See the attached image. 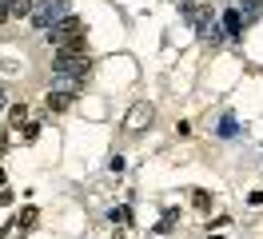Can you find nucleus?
<instances>
[{
  "label": "nucleus",
  "instance_id": "8",
  "mask_svg": "<svg viewBox=\"0 0 263 239\" xmlns=\"http://www.w3.org/2000/svg\"><path fill=\"white\" fill-rule=\"evenodd\" d=\"M215 136H219V140H235V136H239V120H235V112H223V116L215 120Z\"/></svg>",
  "mask_w": 263,
  "mask_h": 239
},
{
  "label": "nucleus",
  "instance_id": "2",
  "mask_svg": "<svg viewBox=\"0 0 263 239\" xmlns=\"http://www.w3.org/2000/svg\"><path fill=\"white\" fill-rule=\"evenodd\" d=\"M64 16H72V12H68V0H36L28 20H32V28L48 32V28H56Z\"/></svg>",
  "mask_w": 263,
  "mask_h": 239
},
{
  "label": "nucleus",
  "instance_id": "4",
  "mask_svg": "<svg viewBox=\"0 0 263 239\" xmlns=\"http://www.w3.org/2000/svg\"><path fill=\"white\" fill-rule=\"evenodd\" d=\"M72 60H88V40L84 36L68 40L64 48H56V64H72Z\"/></svg>",
  "mask_w": 263,
  "mask_h": 239
},
{
  "label": "nucleus",
  "instance_id": "20",
  "mask_svg": "<svg viewBox=\"0 0 263 239\" xmlns=\"http://www.w3.org/2000/svg\"><path fill=\"white\" fill-rule=\"evenodd\" d=\"M0 188H4V172H0Z\"/></svg>",
  "mask_w": 263,
  "mask_h": 239
},
{
  "label": "nucleus",
  "instance_id": "13",
  "mask_svg": "<svg viewBox=\"0 0 263 239\" xmlns=\"http://www.w3.org/2000/svg\"><path fill=\"white\" fill-rule=\"evenodd\" d=\"M108 215H112V223H132V207H112Z\"/></svg>",
  "mask_w": 263,
  "mask_h": 239
},
{
  "label": "nucleus",
  "instance_id": "9",
  "mask_svg": "<svg viewBox=\"0 0 263 239\" xmlns=\"http://www.w3.org/2000/svg\"><path fill=\"white\" fill-rule=\"evenodd\" d=\"M44 104H48V112H68L72 104H76V96H72V92H60V88H48Z\"/></svg>",
  "mask_w": 263,
  "mask_h": 239
},
{
  "label": "nucleus",
  "instance_id": "21",
  "mask_svg": "<svg viewBox=\"0 0 263 239\" xmlns=\"http://www.w3.org/2000/svg\"><path fill=\"white\" fill-rule=\"evenodd\" d=\"M180 4H183V0H180Z\"/></svg>",
  "mask_w": 263,
  "mask_h": 239
},
{
  "label": "nucleus",
  "instance_id": "16",
  "mask_svg": "<svg viewBox=\"0 0 263 239\" xmlns=\"http://www.w3.org/2000/svg\"><path fill=\"white\" fill-rule=\"evenodd\" d=\"M247 204H251V207H263V191H251V195H247Z\"/></svg>",
  "mask_w": 263,
  "mask_h": 239
},
{
  "label": "nucleus",
  "instance_id": "5",
  "mask_svg": "<svg viewBox=\"0 0 263 239\" xmlns=\"http://www.w3.org/2000/svg\"><path fill=\"white\" fill-rule=\"evenodd\" d=\"M148 124H152V108L148 104H132V112L124 116V132H140Z\"/></svg>",
  "mask_w": 263,
  "mask_h": 239
},
{
  "label": "nucleus",
  "instance_id": "17",
  "mask_svg": "<svg viewBox=\"0 0 263 239\" xmlns=\"http://www.w3.org/2000/svg\"><path fill=\"white\" fill-rule=\"evenodd\" d=\"M4 204H12V191H0V207Z\"/></svg>",
  "mask_w": 263,
  "mask_h": 239
},
{
  "label": "nucleus",
  "instance_id": "15",
  "mask_svg": "<svg viewBox=\"0 0 263 239\" xmlns=\"http://www.w3.org/2000/svg\"><path fill=\"white\" fill-rule=\"evenodd\" d=\"M24 140H28V143L40 140V124H24Z\"/></svg>",
  "mask_w": 263,
  "mask_h": 239
},
{
  "label": "nucleus",
  "instance_id": "11",
  "mask_svg": "<svg viewBox=\"0 0 263 239\" xmlns=\"http://www.w3.org/2000/svg\"><path fill=\"white\" fill-rule=\"evenodd\" d=\"M24 120H28V104H12V108H8V124L20 127Z\"/></svg>",
  "mask_w": 263,
  "mask_h": 239
},
{
  "label": "nucleus",
  "instance_id": "18",
  "mask_svg": "<svg viewBox=\"0 0 263 239\" xmlns=\"http://www.w3.org/2000/svg\"><path fill=\"white\" fill-rule=\"evenodd\" d=\"M8 231H16V227H0V239H4V235H8Z\"/></svg>",
  "mask_w": 263,
  "mask_h": 239
},
{
  "label": "nucleus",
  "instance_id": "19",
  "mask_svg": "<svg viewBox=\"0 0 263 239\" xmlns=\"http://www.w3.org/2000/svg\"><path fill=\"white\" fill-rule=\"evenodd\" d=\"M0 108H4V84H0Z\"/></svg>",
  "mask_w": 263,
  "mask_h": 239
},
{
  "label": "nucleus",
  "instance_id": "14",
  "mask_svg": "<svg viewBox=\"0 0 263 239\" xmlns=\"http://www.w3.org/2000/svg\"><path fill=\"white\" fill-rule=\"evenodd\" d=\"M192 199H196L199 211H212V195H208V191H192Z\"/></svg>",
  "mask_w": 263,
  "mask_h": 239
},
{
  "label": "nucleus",
  "instance_id": "12",
  "mask_svg": "<svg viewBox=\"0 0 263 239\" xmlns=\"http://www.w3.org/2000/svg\"><path fill=\"white\" fill-rule=\"evenodd\" d=\"M36 219H40V211H36V207H24V211L16 215V227H24V231H28V227H36Z\"/></svg>",
  "mask_w": 263,
  "mask_h": 239
},
{
  "label": "nucleus",
  "instance_id": "3",
  "mask_svg": "<svg viewBox=\"0 0 263 239\" xmlns=\"http://www.w3.org/2000/svg\"><path fill=\"white\" fill-rule=\"evenodd\" d=\"M44 36H48V44L64 48L68 40H76V36H84V20H80V16H64V20H60L56 28H48Z\"/></svg>",
  "mask_w": 263,
  "mask_h": 239
},
{
  "label": "nucleus",
  "instance_id": "1",
  "mask_svg": "<svg viewBox=\"0 0 263 239\" xmlns=\"http://www.w3.org/2000/svg\"><path fill=\"white\" fill-rule=\"evenodd\" d=\"M88 72H92V64H88V60L56 64V76H52V88H60V92H72V96H80V88L88 84Z\"/></svg>",
  "mask_w": 263,
  "mask_h": 239
},
{
  "label": "nucleus",
  "instance_id": "6",
  "mask_svg": "<svg viewBox=\"0 0 263 239\" xmlns=\"http://www.w3.org/2000/svg\"><path fill=\"white\" fill-rule=\"evenodd\" d=\"M36 0H0V20H20V16H32Z\"/></svg>",
  "mask_w": 263,
  "mask_h": 239
},
{
  "label": "nucleus",
  "instance_id": "10",
  "mask_svg": "<svg viewBox=\"0 0 263 239\" xmlns=\"http://www.w3.org/2000/svg\"><path fill=\"white\" fill-rule=\"evenodd\" d=\"M235 8H239L243 20H259V16H263V0H239Z\"/></svg>",
  "mask_w": 263,
  "mask_h": 239
},
{
  "label": "nucleus",
  "instance_id": "7",
  "mask_svg": "<svg viewBox=\"0 0 263 239\" xmlns=\"http://www.w3.org/2000/svg\"><path fill=\"white\" fill-rule=\"evenodd\" d=\"M223 32H228V40H239L243 36V16H239V8H223Z\"/></svg>",
  "mask_w": 263,
  "mask_h": 239
}]
</instances>
